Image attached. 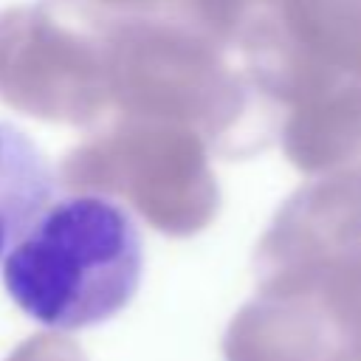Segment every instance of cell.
I'll return each mask as SVG.
<instances>
[{"instance_id":"1","label":"cell","mask_w":361,"mask_h":361,"mask_svg":"<svg viewBox=\"0 0 361 361\" xmlns=\"http://www.w3.org/2000/svg\"><path fill=\"white\" fill-rule=\"evenodd\" d=\"M144 271L135 220L102 195L51 200L3 257L17 307L51 330H82L121 313Z\"/></svg>"},{"instance_id":"2","label":"cell","mask_w":361,"mask_h":361,"mask_svg":"<svg viewBox=\"0 0 361 361\" xmlns=\"http://www.w3.org/2000/svg\"><path fill=\"white\" fill-rule=\"evenodd\" d=\"M54 169L39 147L0 121V259L54 200Z\"/></svg>"}]
</instances>
